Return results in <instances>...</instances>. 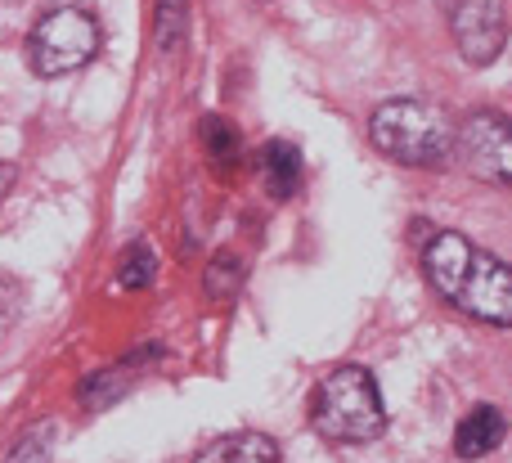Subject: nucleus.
Returning a JSON list of instances; mask_svg holds the SVG:
<instances>
[{"mask_svg": "<svg viewBox=\"0 0 512 463\" xmlns=\"http://www.w3.org/2000/svg\"><path fill=\"white\" fill-rule=\"evenodd\" d=\"M99 54V23L77 5H59L27 36V63L36 77H68Z\"/></svg>", "mask_w": 512, "mask_h": 463, "instance_id": "nucleus-4", "label": "nucleus"}, {"mask_svg": "<svg viewBox=\"0 0 512 463\" xmlns=\"http://www.w3.org/2000/svg\"><path fill=\"white\" fill-rule=\"evenodd\" d=\"M203 144H207V158H212L216 171H234L243 158V140L225 117H207L203 122Z\"/></svg>", "mask_w": 512, "mask_h": 463, "instance_id": "nucleus-10", "label": "nucleus"}, {"mask_svg": "<svg viewBox=\"0 0 512 463\" xmlns=\"http://www.w3.org/2000/svg\"><path fill=\"white\" fill-rule=\"evenodd\" d=\"M508 437V419L495 410V405H477L468 419L454 428V455L459 459H486L504 446Z\"/></svg>", "mask_w": 512, "mask_h": 463, "instance_id": "nucleus-7", "label": "nucleus"}, {"mask_svg": "<svg viewBox=\"0 0 512 463\" xmlns=\"http://www.w3.org/2000/svg\"><path fill=\"white\" fill-rule=\"evenodd\" d=\"M239 284H243V261L234 257V252H221V257L207 266V279H203L207 297H216V302H230V297L239 293Z\"/></svg>", "mask_w": 512, "mask_h": 463, "instance_id": "nucleus-13", "label": "nucleus"}, {"mask_svg": "<svg viewBox=\"0 0 512 463\" xmlns=\"http://www.w3.org/2000/svg\"><path fill=\"white\" fill-rule=\"evenodd\" d=\"M9 185H14V167H9V162H0V203H5Z\"/></svg>", "mask_w": 512, "mask_h": 463, "instance_id": "nucleus-16", "label": "nucleus"}, {"mask_svg": "<svg viewBox=\"0 0 512 463\" xmlns=\"http://www.w3.org/2000/svg\"><path fill=\"white\" fill-rule=\"evenodd\" d=\"M369 135L400 167H441L454 153V122L427 99H387L373 108Z\"/></svg>", "mask_w": 512, "mask_h": 463, "instance_id": "nucleus-3", "label": "nucleus"}, {"mask_svg": "<svg viewBox=\"0 0 512 463\" xmlns=\"http://www.w3.org/2000/svg\"><path fill=\"white\" fill-rule=\"evenodd\" d=\"M153 270H158V257H153L149 243H131L117 261V288H149L153 284Z\"/></svg>", "mask_w": 512, "mask_h": 463, "instance_id": "nucleus-12", "label": "nucleus"}, {"mask_svg": "<svg viewBox=\"0 0 512 463\" xmlns=\"http://www.w3.org/2000/svg\"><path fill=\"white\" fill-rule=\"evenodd\" d=\"M185 36V0H162L158 9V45L176 50V41Z\"/></svg>", "mask_w": 512, "mask_h": 463, "instance_id": "nucleus-15", "label": "nucleus"}, {"mask_svg": "<svg viewBox=\"0 0 512 463\" xmlns=\"http://www.w3.org/2000/svg\"><path fill=\"white\" fill-rule=\"evenodd\" d=\"M454 162L468 176L486 185L512 189V117L508 113H472L463 126H454Z\"/></svg>", "mask_w": 512, "mask_h": 463, "instance_id": "nucleus-5", "label": "nucleus"}, {"mask_svg": "<svg viewBox=\"0 0 512 463\" xmlns=\"http://www.w3.org/2000/svg\"><path fill=\"white\" fill-rule=\"evenodd\" d=\"M135 360H126V365H113V369H104V374H95L86 387H81V401H86V410H104V405H113L117 396L126 392V387L135 383Z\"/></svg>", "mask_w": 512, "mask_h": 463, "instance_id": "nucleus-11", "label": "nucleus"}, {"mask_svg": "<svg viewBox=\"0 0 512 463\" xmlns=\"http://www.w3.org/2000/svg\"><path fill=\"white\" fill-rule=\"evenodd\" d=\"M450 32L463 59L472 68H486L508 45V5L504 0H454Z\"/></svg>", "mask_w": 512, "mask_h": 463, "instance_id": "nucleus-6", "label": "nucleus"}, {"mask_svg": "<svg viewBox=\"0 0 512 463\" xmlns=\"http://www.w3.org/2000/svg\"><path fill=\"white\" fill-rule=\"evenodd\" d=\"M194 463H279V450L261 432H234V437L212 441Z\"/></svg>", "mask_w": 512, "mask_h": 463, "instance_id": "nucleus-9", "label": "nucleus"}, {"mask_svg": "<svg viewBox=\"0 0 512 463\" xmlns=\"http://www.w3.org/2000/svg\"><path fill=\"white\" fill-rule=\"evenodd\" d=\"M50 450H54V423H41L9 450L5 463H50Z\"/></svg>", "mask_w": 512, "mask_h": 463, "instance_id": "nucleus-14", "label": "nucleus"}, {"mask_svg": "<svg viewBox=\"0 0 512 463\" xmlns=\"http://www.w3.org/2000/svg\"><path fill=\"white\" fill-rule=\"evenodd\" d=\"M261 180L274 198H292L301 185V153L288 140H270L261 149Z\"/></svg>", "mask_w": 512, "mask_h": 463, "instance_id": "nucleus-8", "label": "nucleus"}, {"mask_svg": "<svg viewBox=\"0 0 512 463\" xmlns=\"http://www.w3.org/2000/svg\"><path fill=\"white\" fill-rule=\"evenodd\" d=\"M310 423L333 446H369L387 428V405L369 369L337 365L310 396Z\"/></svg>", "mask_w": 512, "mask_h": 463, "instance_id": "nucleus-2", "label": "nucleus"}, {"mask_svg": "<svg viewBox=\"0 0 512 463\" xmlns=\"http://www.w3.org/2000/svg\"><path fill=\"white\" fill-rule=\"evenodd\" d=\"M423 270H427V284L454 311L512 329V266L508 261L490 257L486 248H477L463 234L441 230L423 248Z\"/></svg>", "mask_w": 512, "mask_h": 463, "instance_id": "nucleus-1", "label": "nucleus"}]
</instances>
